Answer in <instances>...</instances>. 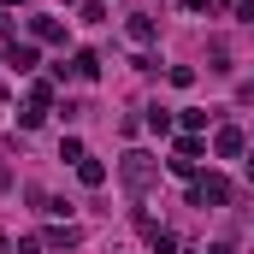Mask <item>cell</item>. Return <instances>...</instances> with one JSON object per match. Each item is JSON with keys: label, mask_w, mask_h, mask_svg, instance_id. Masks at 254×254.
Returning a JSON list of instances; mask_svg holds the SVG:
<instances>
[{"label": "cell", "mask_w": 254, "mask_h": 254, "mask_svg": "<svg viewBox=\"0 0 254 254\" xmlns=\"http://www.w3.org/2000/svg\"><path fill=\"white\" fill-rule=\"evenodd\" d=\"M249 184H254V166H249Z\"/></svg>", "instance_id": "obj_19"}, {"label": "cell", "mask_w": 254, "mask_h": 254, "mask_svg": "<svg viewBox=\"0 0 254 254\" xmlns=\"http://www.w3.org/2000/svg\"><path fill=\"white\" fill-rule=\"evenodd\" d=\"M243 148H249V136H243V130H237V125H225V130H219V136H213V154H219V160H237Z\"/></svg>", "instance_id": "obj_3"}, {"label": "cell", "mask_w": 254, "mask_h": 254, "mask_svg": "<svg viewBox=\"0 0 254 254\" xmlns=\"http://www.w3.org/2000/svg\"><path fill=\"white\" fill-rule=\"evenodd\" d=\"M42 249H48L42 237H24V243H18V254H42Z\"/></svg>", "instance_id": "obj_15"}, {"label": "cell", "mask_w": 254, "mask_h": 254, "mask_svg": "<svg viewBox=\"0 0 254 254\" xmlns=\"http://www.w3.org/2000/svg\"><path fill=\"white\" fill-rule=\"evenodd\" d=\"M42 113H48V107H24V113H18V125H24V130H42Z\"/></svg>", "instance_id": "obj_12"}, {"label": "cell", "mask_w": 254, "mask_h": 254, "mask_svg": "<svg viewBox=\"0 0 254 254\" xmlns=\"http://www.w3.org/2000/svg\"><path fill=\"white\" fill-rule=\"evenodd\" d=\"M184 6H190V12H213V0H184Z\"/></svg>", "instance_id": "obj_17"}, {"label": "cell", "mask_w": 254, "mask_h": 254, "mask_svg": "<svg viewBox=\"0 0 254 254\" xmlns=\"http://www.w3.org/2000/svg\"><path fill=\"white\" fill-rule=\"evenodd\" d=\"M0 107H6V101H0Z\"/></svg>", "instance_id": "obj_20"}, {"label": "cell", "mask_w": 254, "mask_h": 254, "mask_svg": "<svg viewBox=\"0 0 254 254\" xmlns=\"http://www.w3.org/2000/svg\"><path fill=\"white\" fill-rule=\"evenodd\" d=\"M6 65L12 71H36V48L30 42H6Z\"/></svg>", "instance_id": "obj_4"}, {"label": "cell", "mask_w": 254, "mask_h": 254, "mask_svg": "<svg viewBox=\"0 0 254 254\" xmlns=\"http://www.w3.org/2000/svg\"><path fill=\"white\" fill-rule=\"evenodd\" d=\"M6 184H12V178H6V166H0V190H6Z\"/></svg>", "instance_id": "obj_18"}, {"label": "cell", "mask_w": 254, "mask_h": 254, "mask_svg": "<svg viewBox=\"0 0 254 254\" xmlns=\"http://www.w3.org/2000/svg\"><path fill=\"white\" fill-rule=\"evenodd\" d=\"M148 243H154V249H160V254H178V237H172V231H154Z\"/></svg>", "instance_id": "obj_14"}, {"label": "cell", "mask_w": 254, "mask_h": 254, "mask_svg": "<svg viewBox=\"0 0 254 254\" xmlns=\"http://www.w3.org/2000/svg\"><path fill=\"white\" fill-rule=\"evenodd\" d=\"M119 178H125L130 201H142V195L154 190V178H160V160H154V154H142V148H130L125 160H119Z\"/></svg>", "instance_id": "obj_1"}, {"label": "cell", "mask_w": 254, "mask_h": 254, "mask_svg": "<svg viewBox=\"0 0 254 254\" xmlns=\"http://www.w3.org/2000/svg\"><path fill=\"white\" fill-rule=\"evenodd\" d=\"M77 178H83V184H89V190H101V184H107V166H101V160H89V154H83V160H77Z\"/></svg>", "instance_id": "obj_7"}, {"label": "cell", "mask_w": 254, "mask_h": 254, "mask_svg": "<svg viewBox=\"0 0 254 254\" xmlns=\"http://www.w3.org/2000/svg\"><path fill=\"white\" fill-rule=\"evenodd\" d=\"M42 243H48V249H77V243H83V231H77V225H54V231H48V237H42Z\"/></svg>", "instance_id": "obj_5"}, {"label": "cell", "mask_w": 254, "mask_h": 254, "mask_svg": "<svg viewBox=\"0 0 254 254\" xmlns=\"http://www.w3.org/2000/svg\"><path fill=\"white\" fill-rule=\"evenodd\" d=\"M190 201H195V207H225V201H231V184H225L219 172H207V178H190Z\"/></svg>", "instance_id": "obj_2"}, {"label": "cell", "mask_w": 254, "mask_h": 254, "mask_svg": "<svg viewBox=\"0 0 254 254\" xmlns=\"http://www.w3.org/2000/svg\"><path fill=\"white\" fill-rule=\"evenodd\" d=\"M71 71H77V77H101V60H95V54H77Z\"/></svg>", "instance_id": "obj_9"}, {"label": "cell", "mask_w": 254, "mask_h": 254, "mask_svg": "<svg viewBox=\"0 0 254 254\" xmlns=\"http://www.w3.org/2000/svg\"><path fill=\"white\" fill-rule=\"evenodd\" d=\"M60 160H71V166L83 160V142H77V136H65V142H60Z\"/></svg>", "instance_id": "obj_13"}, {"label": "cell", "mask_w": 254, "mask_h": 254, "mask_svg": "<svg viewBox=\"0 0 254 254\" xmlns=\"http://www.w3.org/2000/svg\"><path fill=\"white\" fill-rule=\"evenodd\" d=\"M178 160H190V166L201 160V142H195V136H178Z\"/></svg>", "instance_id": "obj_11"}, {"label": "cell", "mask_w": 254, "mask_h": 254, "mask_svg": "<svg viewBox=\"0 0 254 254\" xmlns=\"http://www.w3.org/2000/svg\"><path fill=\"white\" fill-rule=\"evenodd\" d=\"M148 130H160V136H166V130H172V113H166V107H148Z\"/></svg>", "instance_id": "obj_10"}, {"label": "cell", "mask_w": 254, "mask_h": 254, "mask_svg": "<svg viewBox=\"0 0 254 254\" xmlns=\"http://www.w3.org/2000/svg\"><path fill=\"white\" fill-rule=\"evenodd\" d=\"M237 18H243V24H254V0H243V6H237Z\"/></svg>", "instance_id": "obj_16"}, {"label": "cell", "mask_w": 254, "mask_h": 254, "mask_svg": "<svg viewBox=\"0 0 254 254\" xmlns=\"http://www.w3.org/2000/svg\"><path fill=\"white\" fill-rule=\"evenodd\" d=\"M130 42L148 48V42H154V18H130Z\"/></svg>", "instance_id": "obj_8"}, {"label": "cell", "mask_w": 254, "mask_h": 254, "mask_svg": "<svg viewBox=\"0 0 254 254\" xmlns=\"http://www.w3.org/2000/svg\"><path fill=\"white\" fill-rule=\"evenodd\" d=\"M30 36L36 42H65V24L60 18H30Z\"/></svg>", "instance_id": "obj_6"}]
</instances>
